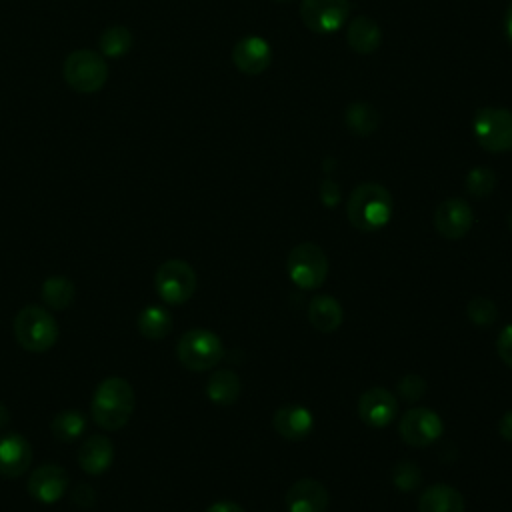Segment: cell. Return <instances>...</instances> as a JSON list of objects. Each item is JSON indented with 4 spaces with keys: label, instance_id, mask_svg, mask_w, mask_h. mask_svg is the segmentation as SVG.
I'll use <instances>...</instances> for the list:
<instances>
[{
    "label": "cell",
    "instance_id": "obj_12",
    "mask_svg": "<svg viewBox=\"0 0 512 512\" xmlns=\"http://www.w3.org/2000/svg\"><path fill=\"white\" fill-rule=\"evenodd\" d=\"M396 410H398V404L394 394L382 386L368 388L358 398V416L362 418L364 424L372 428L388 426L394 420Z\"/></svg>",
    "mask_w": 512,
    "mask_h": 512
},
{
    "label": "cell",
    "instance_id": "obj_24",
    "mask_svg": "<svg viewBox=\"0 0 512 512\" xmlns=\"http://www.w3.org/2000/svg\"><path fill=\"white\" fill-rule=\"evenodd\" d=\"M138 330L148 340H160L172 330V316L166 308L148 306L138 314Z\"/></svg>",
    "mask_w": 512,
    "mask_h": 512
},
{
    "label": "cell",
    "instance_id": "obj_32",
    "mask_svg": "<svg viewBox=\"0 0 512 512\" xmlns=\"http://www.w3.org/2000/svg\"><path fill=\"white\" fill-rule=\"evenodd\" d=\"M496 350L500 360L512 368V322L500 330L496 340Z\"/></svg>",
    "mask_w": 512,
    "mask_h": 512
},
{
    "label": "cell",
    "instance_id": "obj_9",
    "mask_svg": "<svg viewBox=\"0 0 512 512\" xmlns=\"http://www.w3.org/2000/svg\"><path fill=\"white\" fill-rule=\"evenodd\" d=\"M350 16V0H302L300 18L316 34H332Z\"/></svg>",
    "mask_w": 512,
    "mask_h": 512
},
{
    "label": "cell",
    "instance_id": "obj_1",
    "mask_svg": "<svg viewBox=\"0 0 512 512\" xmlns=\"http://www.w3.org/2000/svg\"><path fill=\"white\" fill-rule=\"evenodd\" d=\"M134 390L128 380L110 376L102 380L92 398V418L104 430H120L134 412Z\"/></svg>",
    "mask_w": 512,
    "mask_h": 512
},
{
    "label": "cell",
    "instance_id": "obj_18",
    "mask_svg": "<svg viewBox=\"0 0 512 512\" xmlns=\"http://www.w3.org/2000/svg\"><path fill=\"white\" fill-rule=\"evenodd\" d=\"M114 460V446L106 436H90L78 450V464L88 474H102Z\"/></svg>",
    "mask_w": 512,
    "mask_h": 512
},
{
    "label": "cell",
    "instance_id": "obj_28",
    "mask_svg": "<svg viewBox=\"0 0 512 512\" xmlns=\"http://www.w3.org/2000/svg\"><path fill=\"white\" fill-rule=\"evenodd\" d=\"M496 186V174L488 166H476L466 176V190L474 198H486Z\"/></svg>",
    "mask_w": 512,
    "mask_h": 512
},
{
    "label": "cell",
    "instance_id": "obj_7",
    "mask_svg": "<svg viewBox=\"0 0 512 512\" xmlns=\"http://www.w3.org/2000/svg\"><path fill=\"white\" fill-rule=\"evenodd\" d=\"M476 142L488 152L512 150V112L506 108H480L472 118Z\"/></svg>",
    "mask_w": 512,
    "mask_h": 512
},
{
    "label": "cell",
    "instance_id": "obj_21",
    "mask_svg": "<svg viewBox=\"0 0 512 512\" xmlns=\"http://www.w3.org/2000/svg\"><path fill=\"white\" fill-rule=\"evenodd\" d=\"M308 320L318 332H334L344 320V310L336 298L318 294L308 304Z\"/></svg>",
    "mask_w": 512,
    "mask_h": 512
},
{
    "label": "cell",
    "instance_id": "obj_6",
    "mask_svg": "<svg viewBox=\"0 0 512 512\" xmlns=\"http://www.w3.org/2000/svg\"><path fill=\"white\" fill-rule=\"evenodd\" d=\"M286 270L296 286L314 290L322 286L328 276V256L318 244L302 242L290 250L286 258Z\"/></svg>",
    "mask_w": 512,
    "mask_h": 512
},
{
    "label": "cell",
    "instance_id": "obj_17",
    "mask_svg": "<svg viewBox=\"0 0 512 512\" xmlns=\"http://www.w3.org/2000/svg\"><path fill=\"white\" fill-rule=\"evenodd\" d=\"M32 462V448L22 434L0 438V474L8 478L22 476Z\"/></svg>",
    "mask_w": 512,
    "mask_h": 512
},
{
    "label": "cell",
    "instance_id": "obj_14",
    "mask_svg": "<svg viewBox=\"0 0 512 512\" xmlns=\"http://www.w3.org/2000/svg\"><path fill=\"white\" fill-rule=\"evenodd\" d=\"M68 488V474L58 464H44L36 468L28 480V492L42 504L58 502Z\"/></svg>",
    "mask_w": 512,
    "mask_h": 512
},
{
    "label": "cell",
    "instance_id": "obj_31",
    "mask_svg": "<svg viewBox=\"0 0 512 512\" xmlns=\"http://www.w3.org/2000/svg\"><path fill=\"white\" fill-rule=\"evenodd\" d=\"M424 392H426V382H424L422 376H418V374H406V376L398 382V394H400V398H404L406 402H416L418 398H422Z\"/></svg>",
    "mask_w": 512,
    "mask_h": 512
},
{
    "label": "cell",
    "instance_id": "obj_4",
    "mask_svg": "<svg viewBox=\"0 0 512 512\" xmlns=\"http://www.w3.org/2000/svg\"><path fill=\"white\" fill-rule=\"evenodd\" d=\"M62 74L72 90L80 94H94L108 80V64L98 52L82 48L68 54Z\"/></svg>",
    "mask_w": 512,
    "mask_h": 512
},
{
    "label": "cell",
    "instance_id": "obj_8",
    "mask_svg": "<svg viewBox=\"0 0 512 512\" xmlns=\"http://www.w3.org/2000/svg\"><path fill=\"white\" fill-rule=\"evenodd\" d=\"M154 286L164 302L184 304L192 298L196 290V272L188 262L172 258L160 264V268L156 270Z\"/></svg>",
    "mask_w": 512,
    "mask_h": 512
},
{
    "label": "cell",
    "instance_id": "obj_40",
    "mask_svg": "<svg viewBox=\"0 0 512 512\" xmlns=\"http://www.w3.org/2000/svg\"><path fill=\"white\" fill-rule=\"evenodd\" d=\"M276 2H288V0H276Z\"/></svg>",
    "mask_w": 512,
    "mask_h": 512
},
{
    "label": "cell",
    "instance_id": "obj_38",
    "mask_svg": "<svg viewBox=\"0 0 512 512\" xmlns=\"http://www.w3.org/2000/svg\"><path fill=\"white\" fill-rule=\"evenodd\" d=\"M8 420H10V412H8V408L0 402V428H2V426H6V424H8Z\"/></svg>",
    "mask_w": 512,
    "mask_h": 512
},
{
    "label": "cell",
    "instance_id": "obj_13",
    "mask_svg": "<svg viewBox=\"0 0 512 512\" xmlns=\"http://www.w3.org/2000/svg\"><path fill=\"white\" fill-rule=\"evenodd\" d=\"M232 62L240 72L248 76H258L270 66L272 48L260 36H244L232 48Z\"/></svg>",
    "mask_w": 512,
    "mask_h": 512
},
{
    "label": "cell",
    "instance_id": "obj_27",
    "mask_svg": "<svg viewBox=\"0 0 512 512\" xmlns=\"http://www.w3.org/2000/svg\"><path fill=\"white\" fill-rule=\"evenodd\" d=\"M50 428L58 440L72 442L86 430V418L76 410H62L54 416Z\"/></svg>",
    "mask_w": 512,
    "mask_h": 512
},
{
    "label": "cell",
    "instance_id": "obj_29",
    "mask_svg": "<svg viewBox=\"0 0 512 512\" xmlns=\"http://www.w3.org/2000/svg\"><path fill=\"white\" fill-rule=\"evenodd\" d=\"M466 312H468V318L476 324V326H490L496 322L498 318V308L496 304L486 298V296H476L468 302L466 306Z\"/></svg>",
    "mask_w": 512,
    "mask_h": 512
},
{
    "label": "cell",
    "instance_id": "obj_30",
    "mask_svg": "<svg viewBox=\"0 0 512 512\" xmlns=\"http://www.w3.org/2000/svg\"><path fill=\"white\" fill-rule=\"evenodd\" d=\"M420 468L414 462H398L392 470V482L402 492H410L420 484Z\"/></svg>",
    "mask_w": 512,
    "mask_h": 512
},
{
    "label": "cell",
    "instance_id": "obj_20",
    "mask_svg": "<svg viewBox=\"0 0 512 512\" xmlns=\"http://www.w3.org/2000/svg\"><path fill=\"white\" fill-rule=\"evenodd\" d=\"M346 40L354 52L370 54L380 46L382 32H380V26L376 24V20L360 14L350 20V24L346 28Z\"/></svg>",
    "mask_w": 512,
    "mask_h": 512
},
{
    "label": "cell",
    "instance_id": "obj_15",
    "mask_svg": "<svg viewBox=\"0 0 512 512\" xmlns=\"http://www.w3.org/2000/svg\"><path fill=\"white\" fill-rule=\"evenodd\" d=\"M328 504V490L314 478H302L294 482L286 492L288 512H326Z\"/></svg>",
    "mask_w": 512,
    "mask_h": 512
},
{
    "label": "cell",
    "instance_id": "obj_25",
    "mask_svg": "<svg viewBox=\"0 0 512 512\" xmlns=\"http://www.w3.org/2000/svg\"><path fill=\"white\" fill-rule=\"evenodd\" d=\"M76 286L66 276H50L42 284V300L52 310H64L72 304Z\"/></svg>",
    "mask_w": 512,
    "mask_h": 512
},
{
    "label": "cell",
    "instance_id": "obj_35",
    "mask_svg": "<svg viewBox=\"0 0 512 512\" xmlns=\"http://www.w3.org/2000/svg\"><path fill=\"white\" fill-rule=\"evenodd\" d=\"M498 432H500V436H502L504 440L512 442V410H508V412L500 418V422H498Z\"/></svg>",
    "mask_w": 512,
    "mask_h": 512
},
{
    "label": "cell",
    "instance_id": "obj_33",
    "mask_svg": "<svg viewBox=\"0 0 512 512\" xmlns=\"http://www.w3.org/2000/svg\"><path fill=\"white\" fill-rule=\"evenodd\" d=\"M320 198H322V204L328 206V208H334L338 202H340V188L334 180H324L322 186H320Z\"/></svg>",
    "mask_w": 512,
    "mask_h": 512
},
{
    "label": "cell",
    "instance_id": "obj_26",
    "mask_svg": "<svg viewBox=\"0 0 512 512\" xmlns=\"http://www.w3.org/2000/svg\"><path fill=\"white\" fill-rule=\"evenodd\" d=\"M98 48L104 56H124L132 48V32L126 26H110L100 34Z\"/></svg>",
    "mask_w": 512,
    "mask_h": 512
},
{
    "label": "cell",
    "instance_id": "obj_16",
    "mask_svg": "<svg viewBox=\"0 0 512 512\" xmlns=\"http://www.w3.org/2000/svg\"><path fill=\"white\" fill-rule=\"evenodd\" d=\"M274 430L286 440H304L314 426V416L302 404H284L274 412Z\"/></svg>",
    "mask_w": 512,
    "mask_h": 512
},
{
    "label": "cell",
    "instance_id": "obj_22",
    "mask_svg": "<svg viewBox=\"0 0 512 512\" xmlns=\"http://www.w3.org/2000/svg\"><path fill=\"white\" fill-rule=\"evenodd\" d=\"M242 384L232 370H216L206 384L208 398L218 406H230L238 400Z\"/></svg>",
    "mask_w": 512,
    "mask_h": 512
},
{
    "label": "cell",
    "instance_id": "obj_11",
    "mask_svg": "<svg viewBox=\"0 0 512 512\" xmlns=\"http://www.w3.org/2000/svg\"><path fill=\"white\" fill-rule=\"evenodd\" d=\"M474 224V212L462 198H448L438 204L434 212V228L448 240H458L470 232Z\"/></svg>",
    "mask_w": 512,
    "mask_h": 512
},
{
    "label": "cell",
    "instance_id": "obj_2",
    "mask_svg": "<svg viewBox=\"0 0 512 512\" xmlns=\"http://www.w3.org/2000/svg\"><path fill=\"white\" fill-rule=\"evenodd\" d=\"M392 196L376 182H364L356 186L346 200V216L350 224L360 232H374L388 224L392 216Z\"/></svg>",
    "mask_w": 512,
    "mask_h": 512
},
{
    "label": "cell",
    "instance_id": "obj_5",
    "mask_svg": "<svg viewBox=\"0 0 512 512\" xmlns=\"http://www.w3.org/2000/svg\"><path fill=\"white\" fill-rule=\"evenodd\" d=\"M178 360L184 368L192 372H204L214 368L222 356H224V346L220 336L206 328H192L182 334L176 346Z\"/></svg>",
    "mask_w": 512,
    "mask_h": 512
},
{
    "label": "cell",
    "instance_id": "obj_39",
    "mask_svg": "<svg viewBox=\"0 0 512 512\" xmlns=\"http://www.w3.org/2000/svg\"><path fill=\"white\" fill-rule=\"evenodd\" d=\"M508 226H510V230H512V210L508 212Z\"/></svg>",
    "mask_w": 512,
    "mask_h": 512
},
{
    "label": "cell",
    "instance_id": "obj_19",
    "mask_svg": "<svg viewBox=\"0 0 512 512\" xmlns=\"http://www.w3.org/2000/svg\"><path fill=\"white\" fill-rule=\"evenodd\" d=\"M418 512H464V498L448 484H432L420 494Z\"/></svg>",
    "mask_w": 512,
    "mask_h": 512
},
{
    "label": "cell",
    "instance_id": "obj_3",
    "mask_svg": "<svg viewBox=\"0 0 512 512\" xmlns=\"http://www.w3.org/2000/svg\"><path fill=\"white\" fill-rule=\"evenodd\" d=\"M14 336L28 352H46L58 340V324L42 306H24L14 318Z\"/></svg>",
    "mask_w": 512,
    "mask_h": 512
},
{
    "label": "cell",
    "instance_id": "obj_34",
    "mask_svg": "<svg viewBox=\"0 0 512 512\" xmlns=\"http://www.w3.org/2000/svg\"><path fill=\"white\" fill-rule=\"evenodd\" d=\"M94 498L96 494L92 492V488L88 484H80L74 494H72V500L78 504V506H92L94 504Z\"/></svg>",
    "mask_w": 512,
    "mask_h": 512
},
{
    "label": "cell",
    "instance_id": "obj_36",
    "mask_svg": "<svg viewBox=\"0 0 512 512\" xmlns=\"http://www.w3.org/2000/svg\"><path fill=\"white\" fill-rule=\"evenodd\" d=\"M206 512H244V508L236 502H230V500H220V502H214Z\"/></svg>",
    "mask_w": 512,
    "mask_h": 512
},
{
    "label": "cell",
    "instance_id": "obj_10",
    "mask_svg": "<svg viewBox=\"0 0 512 512\" xmlns=\"http://www.w3.org/2000/svg\"><path fill=\"white\" fill-rule=\"evenodd\" d=\"M398 432L406 444L424 448L434 444L442 436L444 424L442 418L430 408H410L402 414Z\"/></svg>",
    "mask_w": 512,
    "mask_h": 512
},
{
    "label": "cell",
    "instance_id": "obj_37",
    "mask_svg": "<svg viewBox=\"0 0 512 512\" xmlns=\"http://www.w3.org/2000/svg\"><path fill=\"white\" fill-rule=\"evenodd\" d=\"M504 34H506V38H508V42L512 46V0H510V4L506 8V16H504Z\"/></svg>",
    "mask_w": 512,
    "mask_h": 512
},
{
    "label": "cell",
    "instance_id": "obj_23",
    "mask_svg": "<svg viewBox=\"0 0 512 512\" xmlns=\"http://www.w3.org/2000/svg\"><path fill=\"white\" fill-rule=\"evenodd\" d=\"M344 122L346 128L356 134V136H368L374 130H378L380 124V116L376 112L374 106L366 104V102H354L346 108L344 112Z\"/></svg>",
    "mask_w": 512,
    "mask_h": 512
}]
</instances>
